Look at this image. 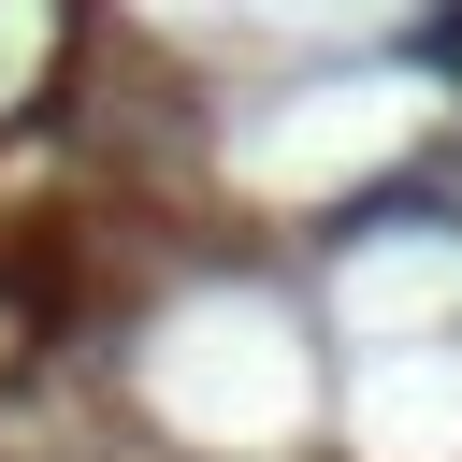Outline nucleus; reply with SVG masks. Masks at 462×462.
Here are the masks:
<instances>
[{
  "mask_svg": "<svg viewBox=\"0 0 462 462\" xmlns=\"http://www.w3.org/2000/svg\"><path fill=\"white\" fill-rule=\"evenodd\" d=\"M419 72L462 101V0H419Z\"/></svg>",
  "mask_w": 462,
  "mask_h": 462,
  "instance_id": "f257e3e1",
  "label": "nucleus"
}]
</instances>
